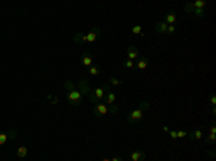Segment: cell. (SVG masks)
<instances>
[{
    "mask_svg": "<svg viewBox=\"0 0 216 161\" xmlns=\"http://www.w3.org/2000/svg\"><path fill=\"white\" fill-rule=\"evenodd\" d=\"M66 101L69 102L71 105H74V107H78V105H81V102H82L81 92H79V91H76V89L66 92Z\"/></svg>",
    "mask_w": 216,
    "mask_h": 161,
    "instance_id": "cell-1",
    "label": "cell"
},
{
    "mask_svg": "<svg viewBox=\"0 0 216 161\" xmlns=\"http://www.w3.org/2000/svg\"><path fill=\"white\" fill-rule=\"evenodd\" d=\"M143 116H144V112L140 111L138 108H135L127 115V121H128V122H138V121L143 120Z\"/></svg>",
    "mask_w": 216,
    "mask_h": 161,
    "instance_id": "cell-2",
    "label": "cell"
},
{
    "mask_svg": "<svg viewBox=\"0 0 216 161\" xmlns=\"http://www.w3.org/2000/svg\"><path fill=\"white\" fill-rule=\"evenodd\" d=\"M92 112H94V115L95 116H98V118H101V116H104V115H107L108 114V108H107V105L105 104H95V107H94V109H92Z\"/></svg>",
    "mask_w": 216,
    "mask_h": 161,
    "instance_id": "cell-3",
    "label": "cell"
},
{
    "mask_svg": "<svg viewBox=\"0 0 216 161\" xmlns=\"http://www.w3.org/2000/svg\"><path fill=\"white\" fill-rule=\"evenodd\" d=\"M100 35H101V30L98 29V27L94 26L92 29H91L90 33L85 35V42L86 43H92V42H95L98 38H100Z\"/></svg>",
    "mask_w": 216,
    "mask_h": 161,
    "instance_id": "cell-4",
    "label": "cell"
},
{
    "mask_svg": "<svg viewBox=\"0 0 216 161\" xmlns=\"http://www.w3.org/2000/svg\"><path fill=\"white\" fill-rule=\"evenodd\" d=\"M138 56H140V52H138V49L135 48V46H128L127 48V59L130 60H137Z\"/></svg>",
    "mask_w": 216,
    "mask_h": 161,
    "instance_id": "cell-5",
    "label": "cell"
},
{
    "mask_svg": "<svg viewBox=\"0 0 216 161\" xmlns=\"http://www.w3.org/2000/svg\"><path fill=\"white\" fill-rule=\"evenodd\" d=\"M167 26H169V25L164 22V20H160V22L154 23L153 30L156 32V33H159V35H163V33H166V32H167Z\"/></svg>",
    "mask_w": 216,
    "mask_h": 161,
    "instance_id": "cell-6",
    "label": "cell"
},
{
    "mask_svg": "<svg viewBox=\"0 0 216 161\" xmlns=\"http://www.w3.org/2000/svg\"><path fill=\"white\" fill-rule=\"evenodd\" d=\"M76 85L79 86V92H81V95H88L91 92L90 85H88V81H86V79H79Z\"/></svg>",
    "mask_w": 216,
    "mask_h": 161,
    "instance_id": "cell-7",
    "label": "cell"
},
{
    "mask_svg": "<svg viewBox=\"0 0 216 161\" xmlns=\"http://www.w3.org/2000/svg\"><path fill=\"white\" fill-rule=\"evenodd\" d=\"M187 137L192 141H200V140H203V131H202L200 128L199 130H193V131L187 132Z\"/></svg>",
    "mask_w": 216,
    "mask_h": 161,
    "instance_id": "cell-8",
    "label": "cell"
},
{
    "mask_svg": "<svg viewBox=\"0 0 216 161\" xmlns=\"http://www.w3.org/2000/svg\"><path fill=\"white\" fill-rule=\"evenodd\" d=\"M149 64H150V60H149V58H138L137 60L134 62V68L135 69H145V68L149 66Z\"/></svg>",
    "mask_w": 216,
    "mask_h": 161,
    "instance_id": "cell-9",
    "label": "cell"
},
{
    "mask_svg": "<svg viewBox=\"0 0 216 161\" xmlns=\"http://www.w3.org/2000/svg\"><path fill=\"white\" fill-rule=\"evenodd\" d=\"M81 62L84 66L90 68L91 65H92V55H91L90 52H84L82 53V58H81Z\"/></svg>",
    "mask_w": 216,
    "mask_h": 161,
    "instance_id": "cell-10",
    "label": "cell"
},
{
    "mask_svg": "<svg viewBox=\"0 0 216 161\" xmlns=\"http://www.w3.org/2000/svg\"><path fill=\"white\" fill-rule=\"evenodd\" d=\"M131 161H145V153L144 151H133L131 153Z\"/></svg>",
    "mask_w": 216,
    "mask_h": 161,
    "instance_id": "cell-11",
    "label": "cell"
},
{
    "mask_svg": "<svg viewBox=\"0 0 216 161\" xmlns=\"http://www.w3.org/2000/svg\"><path fill=\"white\" fill-rule=\"evenodd\" d=\"M115 99H117V95L114 92H107L104 95V104L105 105H111V104H115Z\"/></svg>",
    "mask_w": 216,
    "mask_h": 161,
    "instance_id": "cell-12",
    "label": "cell"
},
{
    "mask_svg": "<svg viewBox=\"0 0 216 161\" xmlns=\"http://www.w3.org/2000/svg\"><path fill=\"white\" fill-rule=\"evenodd\" d=\"M164 22L167 25H174L176 23V13L174 12H169L167 15L164 16Z\"/></svg>",
    "mask_w": 216,
    "mask_h": 161,
    "instance_id": "cell-13",
    "label": "cell"
},
{
    "mask_svg": "<svg viewBox=\"0 0 216 161\" xmlns=\"http://www.w3.org/2000/svg\"><path fill=\"white\" fill-rule=\"evenodd\" d=\"M203 141H205L206 145H212L216 142V134H209L206 137H203Z\"/></svg>",
    "mask_w": 216,
    "mask_h": 161,
    "instance_id": "cell-14",
    "label": "cell"
},
{
    "mask_svg": "<svg viewBox=\"0 0 216 161\" xmlns=\"http://www.w3.org/2000/svg\"><path fill=\"white\" fill-rule=\"evenodd\" d=\"M138 109L143 111V112H147L150 109V102L149 101H140L138 102Z\"/></svg>",
    "mask_w": 216,
    "mask_h": 161,
    "instance_id": "cell-15",
    "label": "cell"
},
{
    "mask_svg": "<svg viewBox=\"0 0 216 161\" xmlns=\"http://www.w3.org/2000/svg\"><path fill=\"white\" fill-rule=\"evenodd\" d=\"M94 92V95H95V97H97V99L98 101H101V99H104V95H105V92H104V89H102V88H97V89H94L92 91Z\"/></svg>",
    "mask_w": 216,
    "mask_h": 161,
    "instance_id": "cell-16",
    "label": "cell"
},
{
    "mask_svg": "<svg viewBox=\"0 0 216 161\" xmlns=\"http://www.w3.org/2000/svg\"><path fill=\"white\" fill-rule=\"evenodd\" d=\"M192 6H193V9H203L208 6V3H206L205 0H196V2L192 3Z\"/></svg>",
    "mask_w": 216,
    "mask_h": 161,
    "instance_id": "cell-17",
    "label": "cell"
},
{
    "mask_svg": "<svg viewBox=\"0 0 216 161\" xmlns=\"http://www.w3.org/2000/svg\"><path fill=\"white\" fill-rule=\"evenodd\" d=\"M26 155H27V148L26 147H19L17 148V157L20 158V160H23Z\"/></svg>",
    "mask_w": 216,
    "mask_h": 161,
    "instance_id": "cell-18",
    "label": "cell"
},
{
    "mask_svg": "<svg viewBox=\"0 0 216 161\" xmlns=\"http://www.w3.org/2000/svg\"><path fill=\"white\" fill-rule=\"evenodd\" d=\"M194 16H198V17H203V16L206 15V7L203 9H193V12H192Z\"/></svg>",
    "mask_w": 216,
    "mask_h": 161,
    "instance_id": "cell-19",
    "label": "cell"
},
{
    "mask_svg": "<svg viewBox=\"0 0 216 161\" xmlns=\"http://www.w3.org/2000/svg\"><path fill=\"white\" fill-rule=\"evenodd\" d=\"M121 65H123V68H125V69H134V62L130 59H124Z\"/></svg>",
    "mask_w": 216,
    "mask_h": 161,
    "instance_id": "cell-20",
    "label": "cell"
},
{
    "mask_svg": "<svg viewBox=\"0 0 216 161\" xmlns=\"http://www.w3.org/2000/svg\"><path fill=\"white\" fill-rule=\"evenodd\" d=\"M107 108H108V114H118V111H120L118 105H115V104L107 105Z\"/></svg>",
    "mask_w": 216,
    "mask_h": 161,
    "instance_id": "cell-21",
    "label": "cell"
},
{
    "mask_svg": "<svg viewBox=\"0 0 216 161\" xmlns=\"http://www.w3.org/2000/svg\"><path fill=\"white\" fill-rule=\"evenodd\" d=\"M90 75H92V76H95V75H98L100 73V68L97 66V65H91L90 66Z\"/></svg>",
    "mask_w": 216,
    "mask_h": 161,
    "instance_id": "cell-22",
    "label": "cell"
},
{
    "mask_svg": "<svg viewBox=\"0 0 216 161\" xmlns=\"http://www.w3.org/2000/svg\"><path fill=\"white\" fill-rule=\"evenodd\" d=\"M63 88L66 89V92H69V91H74L75 89V83L74 82H69V81H65V83H63Z\"/></svg>",
    "mask_w": 216,
    "mask_h": 161,
    "instance_id": "cell-23",
    "label": "cell"
},
{
    "mask_svg": "<svg viewBox=\"0 0 216 161\" xmlns=\"http://www.w3.org/2000/svg\"><path fill=\"white\" fill-rule=\"evenodd\" d=\"M7 140H9L7 138V132H0V147L4 145Z\"/></svg>",
    "mask_w": 216,
    "mask_h": 161,
    "instance_id": "cell-24",
    "label": "cell"
},
{
    "mask_svg": "<svg viewBox=\"0 0 216 161\" xmlns=\"http://www.w3.org/2000/svg\"><path fill=\"white\" fill-rule=\"evenodd\" d=\"M110 85L111 86H117V85H121L123 83V81H120V79H117V78H110Z\"/></svg>",
    "mask_w": 216,
    "mask_h": 161,
    "instance_id": "cell-25",
    "label": "cell"
},
{
    "mask_svg": "<svg viewBox=\"0 0 216 161\" xmlns=\"http://www.w3.org/2000/svg\"><path fill=\"white\" fill-rule=\"evenodd\" d=\"M131 32H133L134 35H141L143 33V27L140 26V25H137V26H134L133 29H131Z\"/></svg>",
    "mask_w": 216,
    "mask_h": 161,
    "instance_id": "cell-26",
    "label": "cell"
},
{
    "mask_svg": "<svg viewBox=\"0 0 216 161\" xmlns=\"http://www.w3.org/2000/svg\"><path fill=\"white\" fill-rule=\"evenodd\" d=\"M16 137H17V131H16V130H10V131L7 132V138L9 140H15Z\"/></svg>",
    "mask_w": 216,
    "mask_h": 161,
    "instance_id": "cell-27",
    "label": "cell"
},
{
    "mask_svg": "<svg viewBox=\"0 0 216 161\" xmlns=\"http://www.w3.org/2000/svg\"><path fill=\"white\" fill-rule=\"evenodd\" d=\"M88 98H90V101L92 102V104H98V102H100V101H98V99H97V97L94 95V92H92V91H91L90 94H88Z\"/></svg>",
    "mask_w": 216,
    "mask_h": 161,
    "instance_id": "cell-28",
    "label": "cell"
},
{
    "mask_svg": "<svg viewBox=\"0 0 216 161\" xmlns=\"http://www.w3.org/2000/svg\"><path fill=\"white\" fill-rule=\"evenodd\" d=\"M183 10L187 12V13H192L193 12V6H192V3H186L184 6H183Z\"/></svg>",
    "mask_w": 216,
    "mask_h": 161,
    "instance_id": "cell-29",
    "label": "cell"
},
{
    "mask_svg": "<svg viewBox=\"0 0 216 161\" xmlns=\"http://www.w3.org/2000/svg\"><path fill=\"white\" fill-rule=\"evenodd\" d=\"M82 38H84V33H76L74 36V42L75 43H79V42L82 40Z\"/></svg>",
    "mask_w": 216,
    "mask_h": 161,
    "instance_id": "cell-30",
    "label": "cell"
},
{
    "mask_svg": "<svg viewBox=\"0 0 216 161\" xmlns=\"http://www.w3.org/2000/svg\"><path fill=\"white\" fill-rule=\"evenodd\" d=\"M176 32V26L174 25H169L167 26V32H166V33H174Z\"/></svg>",
    "mask_w": 216,
    "mask_h": 161,
    "instance_id": "cell-31",
    "label": "cell"
},
{
    "mask_svg": "<svg viewBox=\"0 0 216 161\" xmlns=\"http://www.w3.org/2000/svg\"><path fill=\"white\" fill-rule=\"evenodd\" d=\"M177 132V138H184V137H187V132L182 131V130H179V131H176Z\"/></svg>",
    "mask_w": 216,
    "mask_h": 161,
    "instance_id": "cell-32",
    "label": "cell"
},
{
    "mask_svg": "<svg viewBox=\"0 0 216 161\" xmlns=\"http://www.w3.org/2000/svg\"><path fill=\"white\" fill-rule=\"evenodd\" d=\"M209 131H210V134H216V125H215V122L209 127Z\"/></svg>",
    "mask_w": 216,
    "mask_h": 161,
    "instance_id": "cell-33",
    "label": "cell"
},
{
    "mask_svg": "<svg viewBox=\"0 0 216 161\" xmlns=\"http://www.w3.org/2000/svg\"><path fill=\"white\" fill-rule=\"evenodd\" d=\"M210 105H212V107H215V105H216V97H215V95L210 97Z\"/></svg>",
    "mask_w": 216,
    "mask_h": 161,
    "instance_id": "cell-34",
    "label": "cell"
},
{
    "mask_svg": "<svg viewBox=\"0 0 216 161\" xmlns=\"http://www.w3.org/2000/svg\"><path fill=\"white\" fill-rule=\"evenodd\" d=\"M170 137L173 140H177V132H176V131H170Z\"/></svg>",
    "mask_w": 216,
    "mask_h": 161,
    "instance_id": "cell-35",
    "label": "cell"
},
{
    "mask_svg": "<svg viewBox=\"0 0 216 161\" xmlns=\"http://www.w3.org/2000/svg\"><path fill=\"white\" fill-rule=\"evenodd\" d=\"M111 161H124L121 157H118V155H114V157L111 158Z\"/></svg>",
    "mask_w": 216,
    "mask_h": 161,
    "instance_id": "cell-36",
    "label": "cell"
},
{
    "mask_svg": "<svg viewBox=\"0 0 216 161\" xmlns=\"http://www.w3.org/2000/svg\"><path fill=\"white\" fill-rule=\"evenodd\" d=\"M56 102H58V97H55V98H52V99H51V105H55Z\"/></svg>",
    "mask_w": 216,
    "mask_h": 161,
    "instance_id": "cell-37",
    "label": "cell"
},
{
    "mask_svg": "<svg viewBox=\"0 0 216 161\" xmlns=\"http://www.w3.org/2000/svg\"><path fill=\"white\" fill-rule=\"evenodd\" d=\"M102 161H111V160H110V158H104V160H102Z\"/></svg>",
    "mask_w": 216,
    "mask_h": 161,
    "instance_id": "cell-38",
    "label": "cell"
}]
</instances>
